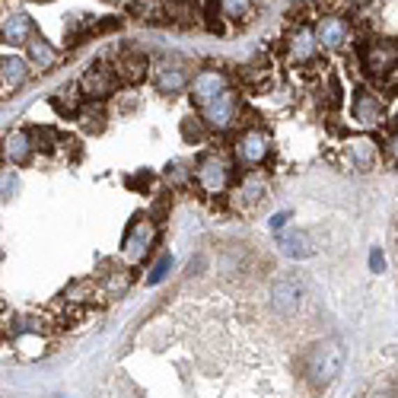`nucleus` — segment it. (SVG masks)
I'll use <instances>...</instances> for the list:
<instances>
[{
  "mask_svg": "<svg viewBox=\"0 0 398 398\" xmlns=\"http://www.w3.org/2000/svg\"><path fill=\"white\" fill-rule=\"evenodd\" d=\"M0 312H3V303H0Z\"/></svg>",
  "mask_w": 398,
  "mask_h": 398,
  "instance_id": "31",
  "label": "nucleus"
},
{
  "mask_svg": "<svg viewBox=\"0 0 398 398\" xmlns=\"http://www.w3.org/2000/svg\"><path fill=\"white\" fill-rule=\"evenodd\" d=\"M29 77V64L20 58H3L0 61V89H16Z\"/></svg>",
  "mask_w": 398,
  "mask_h": 398,
  "instance_id": "19",
  "label": "nucleus"
},
{
  "mask_svg": "<svg viewBox=\"0 0 398 398\" xmlns=\"http://www.w3.org/2000/svg\"><path fill=\"white\" fill-rule=\"evenodd\" d=\"M153 239H156V223H153L150 217L134 220V223H131V230L124 233V249H121L124 261H128V265H140V261H144V255L150 252Z\"/></svg>",
  "mask_w": 398,
  "mask_h": 398,
  "instance_id": "3",
  "label": "nucleus"
},
{
  "mask_svg": "<svg viewBox=\"0 0 398 398\" xmlns=\"http://www.w3.org/2000/svg\"><path fill=\"white\" fill-rule=\"evenodd\" d=\"M265 195H268V185H265V179H258V175H249V179L239 185V191H236V204L242 210H252V207H258Z\"/></svg>",
  "mask_w": 398,
  "mask_h": 398,
  "instance_id": "16",
  "label": "nucleus"
},
{
  "mask_svg": "<svg viewBox=\"0 0 398 398\" xmlns=\"http://www.w3.org/2000/svg\"><path fill=\"white\" fill-rule=\"evenodd\" d=\"M395 147H398V138H395Z\"/></svg>",
  "mask_w": 398,
  "mask_h": 398,
  "instance_id": "32",
  "label": "nucleus"
},
{
  "mask_svg": "<svg viewBox=\"0 0 398 398\" xmlns=\"http://www.w3.org/2000/svg\"><path fill=\"white\" fill-rule=\"evenodd\" d=\"M354 118L360 124H367V128H369V124H379L385 118L383 102L369 93V89H357V96H354Z\"/></svg>",
  "mask_w": 398,
  "mask_h": 398,
  "instance_id": "11",
  "label": "nucleus"
},
{
  "mask_svg": "<svg viewBox=\"0 0 398 398\" xmlns=\"http://www.w3.org/2000/svg\"><path fill=\"white\" fill-rule=\"evenodd\" d=\"M316 48H318V42H316V32L312 29H297V36L290 38V45H287V51H290V61L293 64H309L312 58H316Z\"/></svg>",
  "mask_w": 398,
  "mask_h": 398,
  "instance_id": "14",
  "label": "nucleus"
},
{
  "mask_svg": "<svg viewBox=\"0 0 398 398\" xmlns=\"http://www.w3.org/2000/svg\"><path fill=\"white\" fill-rule=\"evenodd\" d=\"M220 10L233 20H246V13L252 10V0H220Z\"/></svg>",
  "mask_w": 398,
  "mask_h": 398,
  "instance_id": "24",
  "label": "nucleus"
},
{
  "mask_svg": "<svg viewBox=\"0 0 398 398\" xmlns=\"http://www.w3.org/2000/svg\"><path fill=\"white\" fill-rule=\"evenodd\" d=\"M363 67L373 77H385L398 67V42L392 38H376V42L363 45Z\"/></svg>",
  "mask_w": 398,
  "mask_h": 398,
  "instance_id": "4",
  "label": "nucleus"
},
{
  "mask_svg": "<svg viewBox=\"0 0 398 398\" xmlns=\"http://www.w3.org/2000/svg\"><path fill=\"white\" fill-rule=\"evenodd\" d=\"M207 29L210 32H223V22L217 20V0H207Z\"/></svg>",
  "mask_w": 398,
  "mask_h": 398,
  "instance_id": "27",
  "label": "nucleus"
},
{
  "mask_svg": "<svg viewBox=\"0 0 398 398\" xmlns=\"http://www.w3.org/2000/svg\"><path fill=\"white\" fill-rule=\"evenodd\" d=\"M29 58H32V64H36V67L48 71V67L58 64V51L51 48L45 38H32V42H29Z\"/></svg>",
  "mask_w": 398,
  "mask_h": 398,
  "instance_id": "21",
  "label": "nucleus"
},
{
  "mask_svg": "<svg viewBox=\"0 0 398 398\" xmlns=\"http://www.w3.org/2000/svg\"><path fill=\"white\" fill-rule=\"evenodd\" d=\"M230 175H233L230 159L220 156V153H207V156L198 159L195 166V182L204 195H223L226 185H230Z\"/></svg>",
  "mask_w": 398,
  "mask_h": 398,
  "instance_id": "2",
  "label": "nucleus"
},
{
  "mask_svg": "<svg viewBox=\"0 0 398 398\" xmlns=\"http://www.w3.org/2000/svg\"><path fill=\"white\" fill-rule=\"evenodd\" d=\"M271 306H274L281 316H293V312L303 306V283L297 277H281L271 287Z\"/></svg>",
  "mask_w": 398,
  "mask_h": 398,
  "instance_id": "6",
  "label": "nucleus"
},
{
  "mask_svg": "<svg viewBox=\"0 0 398 398\" xmlns=\"http://www.w3.org/2000/svg\"><path fill=\"white\" fill-rule=\"evenodd\" d=\"M172 271V255H163V258L153 265V271H150V277H147V283H159L163 277Z\"/></svg>",
  "mask_w": 398,
  "mask_h": 398,
  "instance_id": "26",
  "label": "nucleus"
},
{
  "mask_svg": "<svg viewBox=\"0 0 398 398\" xmlns=\"http://www.w3.org/2000/svg\"><path fill=\"white\" fill-rule=\"evenodd\" d=\"M316 42L325 45V48H341V45L348 42V22L341 20V16H325V20H318Z\"/></svg>",
  "mask_w": 398,
  "mask_h": 398,
  "instance_id": "12",
  "label": "nucleus"
},
{
  "mask_svg": "<svg viewBox=\"0 0 398 398\" xmlns=\"http://www.w3.org/2000/svg\"><path fill=\"white\" fill-rule=\"evenodd\" d=\"M268 150H271V140H268V134L258 128L242 131L236 140V159L242 166H258V163H265Z\"/></svg>",
  "mask_w": 398,
  "mask_h": 398,
  "instance_id": "5",
  "label": "nucleus"
},
{
  "mask_svg": "<svg viewBox=\"0 0 398 398\" xmlns=\"http://www.w3.org/2000/svg\"><path fill=\"white\" fill-rule=\"evenodd\" d=\"M115 77L124 80V83H140V80L147 77V58L144 54H134V51H124V54H118L115 58Z\"/></svg>",
  "mask_w": 398,
  "mask_h": 398,
  "instance_id": "13",
  "label": "nucleus"
},
{
  "mask_svg": "<svg viewBox=\"0 0 398 398\" xmlns=\"http://www.w3.org/2000/svg\"><path fill=\"white\" fill-rule=\"evenodd\" d=\"M373 398H392V395H389V392H383V395H373Z\"/></svg>",
  "mask_w": 398,
  "mask_h": 398,
  "instance_id": "30",
  "label": "nucleus"
},
{
  "mask_svg": "<svg viewBox=\"0 0 398 398\" xmlns=\"http://www.w3.org/2000/svg\"><path fill=\"white\" fill-rule=\"evenodd\" d=\"M348 153H351V163H354L357 169H376V163H379V150L369 138L348 140Z\"/></svg>",
  "mask_w": 398,
  "mask_h": 398,
  "instance_id": "15",
  "label": "nucleus"
},
{
  "mask_svg": "<svg viewBox=\"0 0 398 398\" xmlns=\"http://www.w3.org/2000/svg\"><path fill=\"white\" fill-rule=\"evenodd\" d=\"M32 138L26 134V131H10L7 140H3V156L10 159V163H26V159L32 156Z\"/></svg>",
  "mask_w": 398,
  "mask_h": 398,
  "instance_id": "17",
  "label": "nucleus"
},
{
  "mask_svg": "<svg viewBox=\"0 0 398 398\" xmlns=\"http://www.w3.org/2000/svg\"><path fill=\"white\" fill-rule=\"evenodd\" d=\"M166 10L172 20H189V16H195V3H191V0H169Z\"/></svg>",
  "mask_w": 398,
  "mask_h": 398,
  "instance_id": "25",
  "label": "nucleus"
},
{
  "mask_svg": "<svg viewBox=\"0 0 398 398\" xmlns=\"http://www.w3.org/2000/svg\"><path fill=\"white\" fill-rule=\"evenodd\" d=\"M204 121H207L210 128H220V131L230 128V124L236 121V93L226 89V93H220L210 105H204Z\"/></svg>",
  "mask_w": 398,
  "mask_h": 398,
  "instance_id": "9",
  "label": "nucleus"
},
{
  "mask_svg": "<svg viewBox=\"0 0 398 398\" xmlns=\"http://www.w3.org/2000/svg\"><path fill=\"white\" fill-rule=\"evenodd\" d=\"M226 89L230 87H226V77L220 71H201L195 77V83H191V99L204 109V105H210V102L217 99L220 93H226Z\"/></svg>",
  "mask_w": 398,
  "mask_h": 398,
  "instance_id": "8",
  "label": "nucleus"
},
{
  "mask_svg": "<svg viewBox=\"0 0 398 398\" xmlns=\"http://www.w3.org/2000/svg\"><path fill=\"white\" fill-rule=\"evenodd\" d=\"M369 268L376 271H385V255H383V249H373V252H369Z\"/></svg>",
  "mask_w": 398,
  "mask_h": 398,
  "instance_id": "28",
  "label": "nucleus"
},
{
  "mask_svg": "<svg viewBox=\"0 0 398 398\" xmlns=\"http://www.w3.org/2000/svg\"><path fill=\"white\" fill-rule=\"evenodd\" d=\"M128 13L147 22H159L166 20V3L163 0H128Z\"/></svg>",
  "mask_w": 398,
  "mask_h": 398,
  "instance_id": "20",
  "label": "nucleus"
},
{
  "mask_svg": "<svg viewBox=\"0 0 398 398\" xmlns=\"http://www.w3.org/2000/svg\"><path fill=\"white\" fill-rule=\"evenodd\" d=\"M281 252L287 255V258H309V255L316 252V246H312L309 233L297 230V233H283L281 236Z\"/></svg>",
  "mask_w": 398,
  "mask_h": 398,
  "instance_id": "18",
  "label": "nucleus"
},
{
  "mask_svg": "<svg viewBox=\"0 0 398 398\" xmlns=\"http://www.w3.org/2000/svg\"><path fill=\"white\" fill-rule=\"evenodd\" d=\"M51 105L61 115H80V93L77 89H61L58 96H51Z\"/></svg>",
  "mask_w": 398,
  "mask_h": 398,
  "instance_id": "23",
  "label": "nucleus"
},
{
  "mask_svg": "<svg viewBox=\"0 0 398 398\" xmlns=\"http://www.w3.org/2000/svg\"><path fill=\"white\" fill-rule=\"evenodd\" d=\"M185 83H189V77H185V71H179V67H166L156 80L159 93H179V89H185Z\"/></svg>",
  "mask_w": 398,
  "mask_h": 398,
  "instance_id": "22",
  "label": "nucleus"
},
{
  "mask_svg": "<svg viewBox=\"0 0 398 398\" xmlns=\"http://www.w3.org/2000/svg\"><path fill=\"white\" fill-rule=\"evenodd\" d=\"M115 87H118V77H115V71L105 64L89 67V71L83 73V80H80V89H83L89 99H109V96L115 93Z\"/></svg>",
  "mask_w": 398,
  "mask_h": 398,
  "instance_id": "7",
  "label": "nucleus"
},
{
  "mask_svg": "<svg viewBox=\"0 0 398 398\" xmlns=\"http://www.w3.org/2000/svg\"><path fill=\"white\" fill-rule=\"evenodd\" d=\"M344 367V348L341 341H322L306 354V373L316 385H328Z\"/></svg>",
  "mask_w": 398,
  "mask_h": 398,
  "instance_id": "1",
  "label": "nucleus"
},
{
  "mask_svg": "<svg viewBox=\"0 0 398 398\" xmlns=\"http://www.w3.org/2000/svg\"><path fill=\"white\" fill-rule=\"evenodd\" d=\"M287 220H290V214H287V210H281V214H274V217H271V230H283V226H287Z\"/></svg>",
  "mask_w": 398,
  "mask_h": 398,
  "instance_id": "29",
  "label": "nucleus"
},
{
  "mask_svg": "<svg viewBox=\"0 0 398 398\" xmlns=\"http://www.w3.org/2000/svg\"><path fill=\"white\" fill-rule=\"evenodd\" d=\"M32 32H36V26H32V20L26 13H13L3 26H0V42L3 45H29L32 42Z\"/></svg>",
  "mask_w": 398,
  "mask_h": 398,
  "instance_id": "10",
  "label": "nucleus"
}]
</instances>
